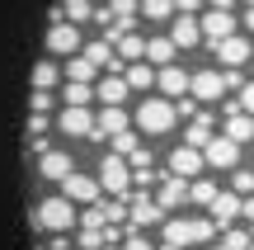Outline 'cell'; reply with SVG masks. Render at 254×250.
Masks as SVG:
<instances>
[{"mask_svg":"<svg viewBox=\"0 0 254 250\" xmlns=\"http://www.w3.org/2000/svg\"><path fill=\"white\" fill-rule=\"evenodd\" d=\"M174 43V52H184V47H198L202 43V28H198V5H179L174 9V24L170 33H165Z\"/></svg>","mask_w":254,"mask_h":250,"instance_id":"6","label":"cell"},{"mask_svg":"<svg viewBox=\"0 0 254 250\" xmlns=\"http://www.w3.org/2000/svg\"><path fill=\"white\" fill-rule=\"evenodd\" d=\"M236 109H240V113H250V118H254V81H245V90L236 94Z\"/></svg>","mask_w":254,"mask_h":250,"instance_id":"35","label":"cell"},{"mask_svg":"<svg viewBox=\"0 0 254 250\" xmlns=\"http://www.w3.org/2000/svg\"><path fill=\"white\" fill-rule=\"evenodd\" d=\"M184 203H189V179L165 175V179H160V194H155V208L170 213V208H184Z\"/></svg>","mask_w":254,"mask_h":250,"instance_id":"18","label":"cell"},{"mask_svg":"<svg viewBox=\"0 0 254 250\" xmlns=\"http://www.w3.org/2000/svg\"><path fill=\"white\" fill-rule=\"evenodd\" d=\"M57 128L66 137H94V109H62L57 113Z\"/></svg>","mask_w":254,"mask_h":250,"instance_id":"15","label":"cell"},{"mask_svg":"<svg viewBox=\"0 0 254 250\" xmlns=\"http://www.w3.org/2000/svg\"><path fill=\"white\" fill-rule=\"evenodd\" d=\"M38 175H43V179H57V184H62V179H71V175H75V161L66 156V151H57V147H52L43 161H38Z\"/></svg>","mask_w":254,"mask_h":250,"instance_id":"19","label":"cell"},{"mask_svg":"<svg viewBox=\"0 0 254 250\" xmlns=\"http://www.w3.org/2000/svg\"><path fill=\"white\" fill-rule=\"evenodd\" d=\"M47 128H52V118H43V113H33V118H28V137H47Z\"/></svg>","mask_w":254,"mask_h":250,"instance_id":"36","label":"cell"},{"mask_svg":"<svg viewBox=\"0 0 254 250\" xmlns=\"http://www.w3.org/2000/svg\"><path fill=\"white\" fill-rule=\"evenodd\" d=\"M155 85H160V99H189V71L184 66H160L155 71Z\"/></svg>","mask_w":254,"mask_h":250,"instance_id":"13","label":"cell"},{"mask_svg":"<svg viewBox=\"0 0 254 250\" xmlns=\"http://www.w3.org/2000/svg\"><path fill=\"white\" fill-rule=\"evenodd\" d=\"M47 250H71V241H66V236H52V241H47Z\"/></svg>","mask_w":254,"mask_h":250,"instance_id":"41","label":"cell"},{"mask_svg":"<svg viewBox=\"0 0 254 250\" xmlns=\"http://www.w3.org/2000/svg\"><path fill=\"white\" fill-rule=\"evenodd\" d=\"M240 28H250V33H254V5H245V14H240Z\"/></svg>","mask_w":254,"mask_h":250,"instance_id":"40","label":"cell"},{"mask_svg":"<svg viewBox=\"0 0 254 250\" xmlns=\"http://www.w3.org/2000/svg\"><path fill=\"white\" fill-rule=\"evenodd\" d=\"M132 128V113L127 109H99L94 113V137L90 142H104V137H118V132Z\"/></svg>","mask_w":254,"mask_h":250,"instance_id":"14","label":"cell"},{"mask_svg":"<svg viewBox=\"0 0 254 250\" xmlns=\"http://www.w3.org/2000/svg\"><path fill=\"white\" fill-rule=\"evenodd\" d=\"M202 166H212V170H236L240 166V147H236V142H226V137H212L207 147H202Z\"/></svg>","mask_w":254,"mask_h":250,"instance_id":"12","label":"cell"},{"mask_svg":"<svg viewBox=\"0 0 254 250\" xmlns=\"http://www.w3.org/2000/svg\"><path fill=\"white\" fill-rule=\"evenodd\" d=\"M221 137L236 142V147L254 142V118H250V113H236V118H226V132H221Z\"/></svg>","mask_w":254,"mask_h":250,"instance_id":"26","label":"cell"},{"mask_svg":"<svg viewBox=\"0 0 254 250\" xmlns=\"http://www.w3.org/2000/svg\"><path fill=\"white\" fill-rule=\"evenodd\" d=\"M198 104H193V99H174V118H198Z\"/></svg>","mask_w":254,"mask_h":250,"instance_id":"37","label":"cell"},{"mask_svg":"<svg viewBox=\"0 0 254 250\" xmlns=\"http://www.w3.org/2000/svg\"><path fill=\"white\" fill-rule=\"evenodd\" d=\"M250 250H254V241H250Z\"/></svg>","mask_w":254,"mask_h":250,"instance_id":"43","label":"cell"},{"mask_svg":"<svg viewBox=\"0 0 254 250\" xmlns=\"http://www.w3.org/2000/svg\"><path fill=\"white\" fill-rule=\"evenodd\" d=\"M250 241H254L250 232H236V227H231V232H226V241H221V250H250Z\"/></svg>","mask_w":254,"mask_h":250,"instance_id":"33","label":"cell"},{"mask_svg":"<svg viewBox=\"0 0 254 250\" xmlns=\"http://www.w3.org/2000/svg\"><path fill=\"white\" fill-rule=\"evenodd\" d=\"M221 94H226V85H221V71H217V66H202V71L189 76V99L193 104H217Z\"/></svg>","mask_w":254,"mask_h":250,"instance_id":"8","label":"cell"},{"mask_svg":"<svg viewBox=\"0 0 254 250\" xmlns=\"http://www.w3.org/2000/svg\"><path fill=\"white\" fill-rule=\"evenodd\" d=\"M123 250H155V246L146 241V236H127V241H123Z\"/></svg>","mask_w":254,"mask_h":250,"instance_id":"38","label":"cell"},{"mask_svg":"<svg viewBox=\"0 0 254 250\" xmlns=\"http://www.w3.org/2000/svg\"><path fill=\"white\" fill-rule=\"evenodd\" d=\"M240 217H245V222L254 227V198H240Z\"/></svg>","mask_w":254,"mask_h":250,"instance_id":"39","label":"cell"},{"mask_svg":"<svg viewBox=\"0 0 254 250\" xmlns=\"http://www.w3.org/2000/svg\"><path fill=\"white\" fill-rule=\"evenodd\" d=\"M198 28H202V38L217 47V43H226V38H236L240 19H236L231 5H207V9H198Z\"/></svg>","mask_w":254,"mask_h":250,"instance_id":"5","label":"cell"},{"mask_svg":"<svg viewBox=\"0 0 254 250\" xmlns=\"http://www.w3.org/2000/svg\"><path fill=\"white\" fill-rule=\"evenodd\" d=\"M57 85H62V62H52V57H43V62L33 66V90L52 94Z\"/></svg>","mask_w":254,"mask_h":250,"instance_id":"22","label":"cell"},{"mask_svg":"<svg viewBox=\"0 0 254 250\" xmlns=\"http://www.w3.org/2000/svg\"><path fill=\"white\" fill-rule=\"evenodd\" d=\"M170 175L174 179H189V184H193V179H202V151H193V147H184V142H179V147L170 151Z\"/></svg>","mask_w":254,"mask_h":250,"instance_id":"11","label":"cell"},{"mask_svg":"<svg viewBox=\"0 0 254 250\" xmlns=\"http://www.w3.org/2000/svg\"><path fill=\"white\" fill-rule=\"evenodd\" d=\"M236 217H240V198L236 194H217V198H212V208H207V222L212 227H231Z\"/></svg>","mask_w":254,"mask_h":250,"instance_id":"20","label":"cell"},{"mask_svg":"<svg viewBox=\"0 0 254 250\" xmlns=\"http://www.w3.org/2000/svg\"><path fill=\"white\" fill-rule=\"evenodd\" d=\"M141 14L151 19V24H174V5H165V0H151V5H141Z\"/></svg>","mask_w":254,"mask_h":250,"instance_id":"30","label":"cell"},{"mask_svg":"<svg viewBox=\"0 0 254 250\" xmlns=\"http://www.w3.org/2000/svg\"><path fill=\"white\" fill-rule=\"evenodd\" d=\"M99 194H109V198H118V203H127V198H132V166H127L123 156H104L99 161Z\"/></svg>","mask_w":254,"mask_h":250,"instance_id":"3","label":"cell"},{"mask_svg":"<svg viewBox=\"0 0 254 250\" xmlns=\"http://www.w3.org/2000/svg\"><path fill=\"white\" fill-rule=\"evenodd\" d=\"M113 57H118L123 66H132V62H146V38H141V33H127V38H118Z\"/></svg>","mask_w":254,"mask_h":250,"instance_id":"23","label":"cell"},{"mask_svg":"<svg viewBox=\"0 0 254 250\" xmlns=\"http://www.w3.org/2000/svg\"><path fill=\"white\" fill-rule=\"evenodd\" d=\"M109 142H113V156H136V151H141L136 128H127V132H118V137H109Z\"/></svg>","mask_w":254,"mask_h":250,"instance_id":"29","label":"cell"},{"mask_svg":"<svg viewBox=\"0 0 254 250\" xmlns=\"http://www.w3.org/2000/svg\"><path fill=\"white\" fill-rule=\"evenodd\" d=\"M80 47H85V33L80 28H71V24H52L47 28V57H66V62H71V57H80Z\"/></svg>","mask_w":254,"mask_h":250,"instance_id":"7","label":"cell"},{"mask_svg":"<svg viewBox=\"0 0 254 250\" xmlns=\"http://www.w3.org/2000/svg\"><path fill=\"white\" fill-rule=\"evenodd\" d=\"M80 250H109L104 232H85V227H80Z\"/></svg>","mask_w":254,"mask_h":250,"instance_id":"34","label":"cell"},{"mask_svg":"<svg viewBox=\"0 0 254 250\" xmlns=\"http://www.w3.org/2000/svg\"><path fill=\"white\" fill-rule=\"evenodd\" d=\"M127 94H132V90H127L123 76H99V81H94V99H99L104 109H123Z\"/></svg>","mask_w":254,"mask_h":250,"instance_id":"17","label":"cell"},{"mask_svg":"<svg viewBox=\"0 0 254 250\" xmlns=\"http://www.w3.org/2000/svg\"><path fill=\"white\" fill-rule=\"evenodd\" d=\"M62 198H66V203H85V208H94L104 194H99V179H94V175L75 170L71 179H62Z\"/></svg>","mask_w":254,"mask_h":250,"instance_id":"9","label":"cell"},{"mask_svg":"<svg viewBox=\"0 0 254 250\" xmlns=\"http://www.w3.org/2000/svg\"><path fill=\"white\" fill-rule=\"evenodd\" d=\"M212 232H217V227H212L207 217H165V246H174V250L207 241Z\"/></svg>","mask_w":254,"mask_h":250,"instance_id":"4","label":"cell"},{"mask_svg":"<svg viewBox=\"0 0 254 250\" xmlns=\"http://www.w3.org/2000/svg\"><path fill=\"white\" fill-rule=\"evenodd\" d=\"M212 123H217V113H198V118H193V128L184 132V147L202 151V147H207L212 137H217V132H212Z\"/></svg>","mask_w":254,"mask_h":250,"instance_id":"21","label":"cell"},{"mask_svg":"<svg viewBox=\"0 0 254 250\" xmlns=\"http://www.w3.org/2000/svg\"><path fill=\"white\" fill-rule=\"evenodd\" d=\"M212 52H217V62L226 66V71H240V62H250L254 43H250V38H240V33H236V38H226V43H217Z\"/></svg>","mask_w":254,"mask_h":250,"instance_id":"16","label":"cell"},{"mask_svg":"<svg viewBox=\"0 0 254 250\" xmlns=\"http://www.w3.org/2000/svg\"><path fill=\"white\" fill-rule=\"evenodd\" d=\"M28 109H33V113H43V118H47V113L57 109V94H43V90H33V99H28Z\"/></svg>","mask_w":254,"mask_h":250,"instance_id":"32","label":"cell"},{"mask_svg":"<svg viewBox=\"0 0 254 250\" xmlns=\"http://www.w3.org/2000/svg\"><path fill=\"white\" fill-rule=\"evenodd\" d=\"M62 109H90L94 104V85H62Z\"/></svg>","mask_w":254,"mask_h":250,"instance_id":"27","label":"cell"},{"mask_svg":"<svg viewBox=\"0 0 254 250\" xmlns=\"http://www.w3.org/2000/svg\"><path fill=\"white\" fill-rule=\"evenodd\" d=\"M231 194H236V198L254 194V170H231Z\"/></svg>","mask_w":254,"mask_h":250,"instance_id":"31","label":"cell"},{"mask_svg":"<svg viewBox=\"0 0 254 250\" xmlns=\"http://www.w3.org/2000/svg\"><path fill=\"white\" fill-rule=\"evenodd\" d=\"M160 250H174V246H160Z\"/></svg>","mask_w":254,"mask_h":250,"instance_id":"42","label":"cell"},{"mask_svg":"<svg viewBox=\"0 0 254 250\" xmlns=\"http://www.w3.org/2000/svg\"><path fill=\"white\" fill-rule=\"evenodd\" d=\"M127 222H132V236H141L146 227L165 222V213L155 208V198H146V194H132V198H127Z\"/></svg>","mask_w":254,"mask_h":250,"instance_id":"10","label":"cell"},{"mask_svg":"<svg viewBox=\"0 0 254 250\" xmlns=\"http://www.w3.org/2000/svg\"><path fill=\"white\" fill-rule=\"evenodd\" d=\"M146 66H174V43L170 38H146Z\"/></svg>","mask_w":254,"mask_h":250,"instance_id":"24","label":"cell"},{"mask_svg":"<svg viewBox=\"0 0 254 250\" xmlns=\"http://www.w3.org/2000/svg\"><path fill=\"white\" fill-rule=\"evenodd\" d=\"M28 227H38V232H52V236H66L71 227H80V208L66 203L62 194H52V198H43V203L28 213Z\"/></svg>","mask_w":254,"mask_h":250,"instance_id":"1","label":"cell"},{"mask_svg":"<svg viewBox=\"0 0 254 250\" xmlns=\"http://www.w3.org/2000/svg\"><path fill=\"white\" fill-rule=\"evenodd\" d=\"M123 81H127V90H151L155 85V66H146V62H132V66H123Z\"/></svg>","mask_w":254,"mask_h":250,"instance_id":"25","label":"cell"},{"mask_svg":"<svg viewBox=\"0 0 254 250\" xmlns=\"http://www.w3.org/2000/svg\"><path fill=\"white\" fill-rule=\"evenodd\" d=\"M132 128H136V132H151V137L170 132V128H174V104L160 99V94H146V99L132 109Z\"/></svg>","mask_w":254,"mask_h":250,"instance_id":"2","label":"cell"},{"mask_svg":"<svg viewBox=\"0 0 254 250\" xmlns=\"http://www.w3.org/2000/svg\"><path fill=\"white\" fill-rule=\"evenodd\" d=\"M221 189H217V179H193L189 184V198L193 203H202V208H212V198H217Z\"/></svg>","mask_w":254,"mask_h":250,"instance_id":"28","label":"cell"}]
</instances>
